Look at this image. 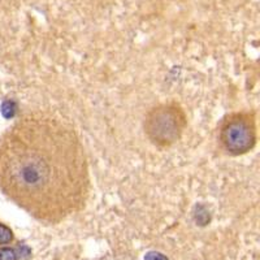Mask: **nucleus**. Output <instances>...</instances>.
Instances as JSON below:
<instances>
[{"mask_svg": "<svg viewBox=\"0 0 260 260\" xmlns=\"http://www.w3.org/2000/svg\"><path fill=\"white\" fill-rule=\"evenodd\" d=\"M0 181L16 203L39 219L80 210L89 198L90 175L77 131L49 112L25 114L0 151Z\"/></svg>", "mask_w": 260, "mask_h": 260, "instance_id": "1", "label": "nucleus"}, {"mask_svg": "<svg viewBox=\"0 0 260 260\" xmlns=\"http://www.w3.org/2000/svg\"><path fill=\"white\" fill-rule=\"evenodd\" d=\"M187 125L185 111L175 102L152 107L145 117V133L159 147L172 146L181 138Z\"/></svg>", "mask_w": 260, "mask_h": 260, "instance_id": "2", "label": "nucleus"}, {"mask_svg": "<svg viewBox=\"0 0 260 260\" xmlns=\"http://www.w3.org/2000/svg\"><path fill=\"white\" fill-rule=\"evenodd\" d=\"M220 142L228 154H247L256 143L255 116L248 112H236L224 118L220 126Z\"/></svg>", "mask_w": 260, "mask_h": 260, "instance_id": "3", "label": "nucleus"}, {"mask_svg": "<svg viewBox=\"0 0 260 260\" xmlns=\"http://www.w3.org/2000/svg\"><path fill=\"white\" fill-rule=\"evenodd\" d=\"M16 110H17L16 103L12 102V100H7V102H4L1 104V108H0L1 114H3L5 118H12L13 116H15V114H16Z\"/></svg>", "mask_w": 260, "mask_h": 260, "instance_id": "4", "label": "nucleus"}, {"mask_svg": "<svg viewBox=\"0 0 260 260\" xmlns=\"http://www.w3.org/2000/svg\"><path fill=\"white\" fill-rule=\"evenodd\" d=\"M13 238L12 230L8 227L0 224V244H8Z\"/></svg>", "mask_w": 260, "mask_h": 260, "instance_id": "5", "label": "nucleus"}, {"mask_svg": "<svg viewBox=\"0 0 260 260\" xmlns=\"http://www.w3.org/2000/svg\"><path fill=\"white\" fill-rule=\"evenodd\" d=\"M16 251L9 247L0 248V260H16Z\"/></svg>", "mask_w": 260, "mask_h": 260, "instance_id": "6", "label": "nucleus"}, {"mask_svg": "<svg viewBox=\"0 0 260 260\" xmlns=\"http://www.w3.org/2000/svg\"><path fill=\"white\" fill-rule=\"evenodd\" d=\"M145 260H168V259L167 256H164L162 254H160V252L151 251L147 252L146 256H145Z\"/></svg>", "mask_w": 260, "mask_h": 260, "instance_id": "7", "label": "nucleus"}]
</instances>
